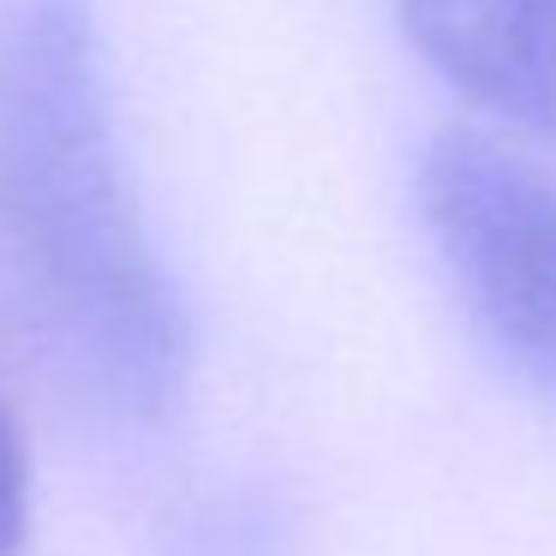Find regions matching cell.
Returning <instances> with one entry per match:
<instances>
[{"mask_svg":"<svg viewBox=\"0 0 556 556\" xmlns=\"http://www.w3.org/2000/svg\"><path fill=\"white\" fill-rule=\"evenodd\" d=\"M30 544V455L18 419L0 401V556H18Z\"/></svg>","mask_w":556,"mask_h":556,"instance_id":"277c9868","label":"cell"},{"mask_svg":"<svg viewBox=\"0 0 556 556\" xmlns=\"http://www.w3.org/2000/svg\"><path fill=\"white\" fill-rule=\"evenodd\" d=\"M401 30L460 97L556 138V0H401Z\"/></svg>","mask_w":556,"mask_h":556,"instance_id":"3957f363","label":"cell"},{"mask_svg":"<svg viewBox=\"0 0 556 556\" xmlns=\"http://www.w3.org/2000/svg\"><path fill=\"white\" fill-rule=\"evenodd\" d=\"M0 264L49 348L121 413H168L192 312L138 210L90 0L0 7Z\"/></svg>","mask_w":556,"mask_h":556,"instance_id":"6da1fadb","label":"cell"},{"mask_svg":"<svg viewBox=\"0 0 556 556\" xmlns=\"http://www.w3.org/2000/svg\"><path fill=\"white\" fill-rule=\"evenodd\" d=\"M413 192L479 329L556 395V180L484 132H437Z\"/></svg>","mask_w":556,"mask_h":556,"instance_id":"7a4b0ae2","label":"cell"}]
</instances>
